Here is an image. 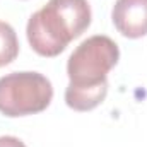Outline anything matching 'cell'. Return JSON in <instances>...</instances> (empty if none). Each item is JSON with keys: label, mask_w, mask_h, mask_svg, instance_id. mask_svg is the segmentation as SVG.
<instances>
[{"label": "cell", "mask_w": 147, "mask_h": 147, "mask_svg": "<svg viewBox=\"0 0 147 147\" xmlns=\"http://www.w3.org/2000/svg\"><path fill=\"white\" fill-rule=\"evenodd\" d=\"M91 24L87 0H50L29 17L28 41L41 57H57Z\"/></svg>", "instance_id": "1"}, {"label": "cell", "mask_w": 147, "mask_h": 147, "mask_svg": "<svg viewBox=\"0 0 147 147\" xmlns=\"http://www.w3.org/2000/svg\"><path fill=\"white\" fill-rule=\"evenodd\" d=\"M118 45L105 34L87 38L82 41L67 62L70 87L96 89L108 86V72L118 63Z\"/></svg>", "instance_id": "2"}, {"label": "cell", "mask_w": 147, "mask_h": 147, "mask_svg": "<svg viewBox=\"0 0 147 147\" xmlns=\"http://www.w3.org/2000/svg\"><path fill=\"white\" fill-rule=\"evenodd\" d=\"M53 98L51 82L38 72H12L0 79V113L26 116L46 110Z\"/></svg>", "instance_id": "3"}, {"label": "cell", "mask_w": 147, "mask_h": 147, "mask_svg": "<svg viewBox=\"0 0 147 147\" xmlns=\"http://www.w3.org/2000/svg\"><path fill=\"white\" fill-rule=\"evenodd\" d=\"M111 19L118 33L137 39L147 34V0H116Z\"/></svg>", "instance_id": "4"}, {"label": "cell", "mask_w": 147, "mask_h": 147, "mask_svg": "<svg viewBox=\"0 0 147 147\" xmlns=\"http://www.w3.org/2000/svg\"><path fill=\"white\" fill-rule=\"evenodd\" d=\"M19 55V41L14 28L0 21V67L12 63Z\"/></svg>", "instance_id": "5"}, {"label": "cell", "mask_w": 147, "mask_h": 147, "mask_svg": "<svg viewBox=\"0 0 147 147\" xmlns=\"http://www.w3.org/2000/svg\"><path fill=\"white\" fill-rule=\"evenodd\" d=\"M0 147H26L22 140H19L17 137L12 135H3L0 137Z\"/></svg>", "instance_id": "6"}]
</instances>
